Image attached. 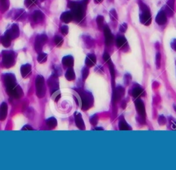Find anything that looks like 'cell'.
Instances as JSON below:
<instances>
[{
    "instance_id": "30",
    "label": "cell",
    "mask_w": 176,
    "mask_h": 170,
    "mask_svg": "<svg viewBox=\"0 0 176 170\" xmlns=\"http://www.w3.org/2000/svg\"><path fill=\"white\" fill-rule=\"evenodd\" d=\"M37 0H25V5L27 7H31L35 5Z\"/></svg>"
},
{
    "instance_id": "4",
    "label": "cell",
    "mask_w": 176,
    "mask_h": 170,
    "mask_svg": "<svg viewBox=\"0 0 176 170\" xmlns=\"http://www.w3.org/2000/svg\"><path fill=\"white\" fill-rule=\"evenodd\" d=\"M15 54L11 51L3 52L2 54V63L4 67L9 68L15 64Z\"/></svg>"
},
{
    "instance_id": "20",
    "label": "cell",
    "mask_w": 176,
    "mask_h": 170,
    "mask_svg": "<svg viewBox=\"0 0 176 170\" xmlns=\"http://www.w3.org/2000/svg\"><path fill=\"white\" fill-rule=\"evenodd\" d=\"M96 57H95L94 54H89L87 57L86 59H85V63H86V65L87 66H89V67L93 66L94 64L96 63Z\"/></svg>"
},
{
    "instance_id": "2",
    "label": "cell",
    "mask_w": 176,
    "mask_h": 170,
    "mask_svg": "<svg viewBox=\"0 0 176 170\" xmlns=\"http://www.w3.org/2000/svg\"><path fill=\"white\" fill-rule=\"evenodd\" d=\"M139 4H140V8L141 10V14L140 15V22L144 25L148 26L151 22V16L149 9L142 2H139Z\"/></svg>"
},
{
    "instance_id": "35",
    "label": "cell",
    "mask_w": 176,
    "mask_h": 170,
    "mask_svg": "<svg viewBox=\"0 0 176 170\" xmlns=\"http://www.w3.org/2000/svg\"><path fill=\"white\" fill-rule=\"evenodd\" d=\"M110 17L112 18V19L116 20L117 19V14L115 10H112L110 12Z\"/></svg>"
},
{
    "instance_id": "15",
    "label": "cell",
    "mask_w": 176,
    "mask_h": 170,
    "mask_svg": "<svg viewBox=\"0 0 176 170\" xmlns=\"http://www.w3.org/2000/svg\"><path fill=\"white\" fill-rule=\"evenodd\" d=\"M75 122L76 124V126L81 130H85V126L84 124V121H83L81 114L79 113H76L75 114Z\"/></svg>"
},
{
    "instance_id": "13",
    "label": "cell",
    "mask_w": 176,
    "mask_h": 170,
    "mask_svg": "<svg viewBox=\"0 0 176 170\" xmlns=\"http://www.w3.org/2000/svg\"><path fill=\"white\" fill-rule=\"evenodd\" d=\"M7 114H8V105L6 103L4 102L0 106V121L5 120Z\"/></svg>"
},
{
    "instance_id": "3",
    "label": "cell",
    "mask_w": 176,
    "mask_h": 170,
    "mask_svg": "<svg viewBox=\"0 0 176 170\" xmlns=\"http://www.w3.org/2000/svg\"><path fill=\"white\" fill-rule=\"evenodd\" d=\"M36 94L39 98H43L45 95L46 88L45 86V80L41 75H38L35 80Z\"/></svg>"
},
{
    "instance_id": "38",
    "label": "cell",
    "mask_w": 176,
    "mask_h": 170,
    "mask_svg": "<svg viewBox=\"0 0 176 170\" xmlns=\"http://www.w3.org/2000/svg\"><path fill=\"white\" fill-rule=\"evenodd\" d=\"M127 28V26L125 23H124V24H122L121 26L120 27V32H122V33H124V32L126 31V30Z\"/></svg>"
},
{
    "instance_id": "17",
    "label": "cell",
    "mask_w": 176,
    "mask_h": 170,
    "mask_svg": "<svg viewBox=\"0 0 176 170\" xmlns=\"http://www.w3.org/2000/svg\"><path fill=\"white\" fill-rule=\"evenodd\" d=\"M62 63H63L65 66H66V67H69V68L72 67L74 65L73 57L70 56V55L64 57L63 59H62Z\"/></svg>"
},
{
    "instance_id": "37",
    "label": "cell",
    "mask_w": 176,
    "mask_h": 170,
    "mask_svg": "<svg viewBox=\"0 0 176 170\" xmlns=\"http://www.w3.org/2000/svg\"><path fill=\"white\" fill-rule=\"evenodd\" d=\"M82 73H83V79H85L87 77L88 74H89V71H88V70H87V68H84L83 70Z\"/></svg>"
},
{
    "instance_id": "12",
    "label": "cell",
    "mask_w": 176,
    "mask_h": 170,
    "mask_svg": "<svg viewBox=\"0 0 176 170\" xmlns=\"http://www.w3.org/2000/svg\"><path fill=\"white\" fill-rule=\"evenodd\" d=\"M167 21V17L164 11L161 10L160 11L156 17V22L157 24L159 25H164L166 24Z\"/></svg>"
},
{
    "instance_id": "34",
    "label": "cell",
    "mask_w": 176,
    "mask_h": 170,
    "mask_svg": "<svg viewBox=\"0 0 176 170\" xmlns=\"http://www.w3.org/2000/svg\"><path fill=\"white\" fill-rule=\"evenodd\" d=\"M161 63V55L160 53H157L156 54V66L160 68Z\"/></svg>"
},
{
    "instance_id": "42",
    "label": "cell",
    "mask_w": 176,
    "mask_h": 170,
    "mask_svg": "<svg viewBox=\"0 0 176 170\" xmlns=\"http://www.w3.org/2000/svg\"><path fill=\"white\" fill-rule=\"evenodd\" d=\"M6 1V0H0V2H1V1Z\"/></svg>"
},
{
    "instance_id": "24",
    "label": "cell",
    "mask_w": 176,
    "mask_h": 170,
    "mask_svg": "<svg viewBox=\"0 0 176 170\" xmlns=\"http://www.w3.org/2000/svg\"><path fill=\"white\" fill-rule=\"evenodd\" d=\"M66 78L68 81H73L75 79V73L72 68H69L66 73Z\"/></svg>"
},
{
    "instance_id": "19",
    "label": "cell",
    "mask_w": 176,
    "mask_h": 170,
    "mask_svg": "<svg viewBox=\"0 0 176 170\" xmlns=\"http://www.w3.org/2000/svg\"><path fill=\"white\" fill-rule=\"evenodd\" d=\"M25 17V10H23V9H19V10H16L15 15H14V19L22 21L24 19Z\"/></svg>"
},
{
    "instance_id": "26",
    "label": "cell",
    "mask_w": 176,
    "mask_h": 170,
    "mask_svg": "<svg viewBox=\"0 0 176 170\" xmlns=\"http://www.w3.org/2000/svg\"><path fill=\"white\" fill-rule=\"evenodd\" d=\"M47 59H48V54L46 53H44V52H41V53L39 54L37 60V61L39 63H43L47 61Z\"/></svg>"
},
{
    "instance_id": "22",
    "label": "cell",
    "mask_w": 176,
    "mask_h": 170,
    "mask_svg": "<svg viewBox=\"0 0 176 170\" xmlns=\"http://www.w3.org/2000/svg\"><path fill=\"white\" fill-rule=\"evenodd\" d=\"M127 44V41L126 40V39L124 37L122 36H120L119 37L117 38L116 40V45L117 46L120 48H122L125 46V45Z\"/></svg>"
},
{
    "instance_id": "16",
    "label": "cell",
    "mask_w": 176,
    "mask_h": 170,
    "mask_svg": "<svg viewBox=\"0 0 176 170\" xmlns=\"http://www.w3.org/2000/svg\"><path fill=\"white\" fill-rule=\"evenodd\" d=\"M136 107L138 112L141 116L145 117V108L144 103L141 100H138L136 102Z\"/></svg>"
},
{
    "instance_id": "5",
    "label": "cell",
    "mask_w": 176,
    "mask_h": 170,
    "mask_svg": "<svg viewBox=\"0 0 176 170\" xmlns=\"http://www.w3.org/2000/svg\"><path fill=\"white\" fill-rule=\"evenodd\" d=\"M48 40V37L45 34H39L37 36L34 43V49L37 52H40L43 49V45Z\"/></svg>"
},
{
    "instance_id": "21",
    "label": "cell",
    "mask_w": 176,
    "mask_h": 170,
    "mask_svg": "<svg viewBox=\"0 0 176 170\" xmlns=\"http://www.w3.org/2000/svg\"><path fill=\"white\" fill-rule=\"evenodd\" d=\"M46 124L50 129H54L57 125V121L54 117H50L46 120Z\"/></svg>"
},
{
    "instance_id": "11",
    "label": "cell",
    "mask_w": 176,
    "mask_h": 170,
    "mask_svg": "<svg viewBox=\"0 0 176 170\" xmlns=\"http://www.w3.org/2000/svg\"><path fill=\"white\" fill-rule=\"evenodd\" d=\"M104 34H105V43L106 45H110L112 43L113 37L112 35L111 31L107 26H105L104 28Z\"/></svg>"
},
{
    "instance_id": "33",
    "label": "cell",
    "mask_w": 176,
    "mask_h": 170,
    "mask_svg": "<svg viewBox=\"0 0 176 170\" xmlns=\"http://www.w3.org/2000/svg\"><path fill=\"white\" fill-rule=\"evenodd\" d=\"M103 19H104L103 17H102V16H98V18H97L96 22H97V24H98V26L99 28H101L102 26H103Z\"/></svg>"
},
{
    "instance_id": "39",
    "label": "cell",
    "mask_w": 176,
    "mask_h": 170,
    "mask_svg": "<svg viewBox=\"0 0 176 170\" xmlns=\"http://www.w3.org/2000/svg\"><path fill=\"white\" fill-rule=\"evenodd\" d=\"M22 130H33V128L29 125H25L22 128Z\"/></svg>"
},
{
    "instance_id": "28",
    "label": "cell",
    "mask_w": 176,
    "mask_h": 170,
    "mask_svg": "<svg viewBox=\"0 0 176 170\" xmlns=\"http://www.w3.org/2000/svg\"><path fill=\"white\" fill-rule=\"evenodd\" d=\"M54 43L58 47L61 46L62 44H63V38L61 37L60 36H56L54 37Z\"/></svg>"
},
{
    "instance_id": "23",
    "label": "cell",
    "mask_w": 176,
    "mask_h": 170,
    "mask_svg": "<svg viewBox=\"0 0 176 170\" xmlns=\"http://www.w3.org/2000/svg\"><path fill=\"white\" fill-rule=\"evenodd\" d=\"M11 40H11L8 36H7L6 34H4V35L1 38V44L3 45L4 47L8 48L10 46L11 44Z\"/></svg>"
},
{
    "instance_id": "40",
    "label": "cell",
    "mask_w": 176,
    "mask_h": 170,
    "mask_svg": "<svg viewBox=\"0 0 176 170\" xmlns=\"http://www.w3.org/2000/svg\"><path fill=\"white\" fill-rule=\"evenodd\" d=\"M171 46L173 50H176V40H174L173 41V42L171 43Z\"/></svg>"
},
{
    "instance_id": "6",
    "label": "cell",
    "mask_w": 176,
    "mask_h": 170,
    "mask_svg": "<svg viewBox=\"0 0 176 170\" xmlns=\"http://www.w3.org/2000/svg\"><path fill=\"white\" fill-rule=\"evenodd\" d=\"M4 83L6 86V89H11L17 86V80L13 74H6L4 75Z\"/></svg>"
},
{
    "instance_id": "25",
    "label": "cell",
    "mask_w": 176,
    "mask_h": 170,
    "mask_svg": "<svg viewBox=\"0 0 176 170\" xmlns=\"http://www.w3.org/2000/svg\"><path fill=\"white\" fill-rule=\"evenodd\" d=\"M9 8V1L8 0H6L4 1L0 2V11L2 13H5Z\"/></svg>"
},
{
    "instance_id": "9",
    "label": "cell",
    "mask_w": 176,
    "mask_h": 170,
    "mask_svg": "<svg viewBox=\"0 0 176 170\" xmlns=\"http://www.w3.org/2000/svg\"><path fill=\"white\" fill-rule=\"evenodd\" d=\"M5 34L8 36L11 40H15L19 36V28L17 24H13L9 30H8Z\"/></svg>"
},
{
    "instance_id": "8",
    "label": "cell",
    "mask_w": 176,
    "mask_h": 170,
    "mask_svg": "<svg viewBox=\"0 0 176 170\" xmlns=\"http://www.w3.org/2000/svg\"><path fill=\"white\" fill-rule=\"evenodd\" d=\"M7 92L10 96H13L15 98H19L24 95L22 89L19 86H16L11 89H7Z\"/></svg>"
},
{
    "instance_id": "41",
    "label": "cell",
    "mask_w": 176,
    "mask_h": 170,
    "mask_svg": "<svg viewBox=\"0 0 176 170\" xmlns=\"http://www.w3.org/2000/svg\"><path fill=\"white\" fill-rule=\"evenodd\" d=\"M95 1H96V2H101L102 0H95Z\"/></svg>"
},
{
    "instance_id": "27",
    "label": "cell",
    "mask_w": 176,
    "mask_h": 170,
    "mask_svg": "<svg viewBox=\"0 0 176 170\" xmlns=\"http://www.w3.org/2000/svg\"><path fill=\"white\" fill-rule=\"evenodd\" d=\"M144 90L140 88H137L133 89V96L134 98H138L140 96L144 95Z\"/></svg>"
},
{
    "instance_id": "29",
    "label": "cell",
    "mask_w": 176,
    "mask_h": 170,
    "mask_svg": "<svg viewBox=\"0 0 176 170\" xmlns=\"http://www.w3.org/2000/svg\"><path fill=\"white\" fill-rule=\"evenodd\" d=\"M110 72L111 75H112V83L114 84V80H115V71L114 68H113V66L112 62L110 63Z\"/></svg>"
},
{
    "instance_id": "31",
    "label": "cell",
    "mask_w": 176,
    "mask_h": 170,
    "mask_svg": "<svg viewBox=\"0 0 176 170\" xmlns=\"http://www.w3.org/2000/svg\"><path fill=\"white\" fill-rule=\"evenodd\" d=\"M129 128V126L127 125V124L125 123L124 121H121V122L120 123V129L121 130H128Z\"/></svg>"
},
{
    "instance_id": "18",
    "label": "cell",
    "mask_w": 176,
    "mask_h": 170,
    "mask_svg": "<svg viewBox=\"0 0 176 170\" xmlns=\"http://www.w3.org/2000/svg\"><path fill=\"white\" fill-rule=\"evenodd\" d=\"M73 19V15L71 12H65L61 16V20L64 23H69Z\"/></svg>"
},
{
    "instance_id": "10",
    "label": "cell",
    "mask_w": 176,
    "mask_h": 170,
    "mask_svg": "<svg viewBox=\"0 0 176 170\" xmlns=\"http://www.w3.org/2000/svg\"><path fill=\"white\" fill-rule=\"evenodd\" d=\"M32 73V66L30 64L27 63L25 65H23L21 67V75L22 77L24 79H26L31 75Z\"/></svg>"
},
{
    "instance_id": "14",
    "label": "cell",
    "mask_w": 176,
    "mask_h": 170,
    "mask_svg": "<svg viewBox=\"0 0 176 170\" xmlns=\"http://www.w3.org/2000/svg\"><path fill=\"white\" fill-rule=\"evenodd\" d=\"M32 19L37 24L42 22L44 19L43 13L40 10H35L32 14Z\"/></svg>"
},
{
    "instance_id": "1",
    "label": "cell",
    "mask_w": 176,
    "mask_h": 170,
    "mask_svg": "<svg viewBox=\"0 0 176 170\" xmlns=\"http://www.w3.org/2000/svg\"><path fill=\"white\" fill-rule=\"evenodd\" d=\"M87 4V0H83L82 3L78 2L70 1L68 4V7L71 8L72 14L73 15V19H75L76 22L81 21L84 16L85 7Z\"/></svg>"
},
{
    "instance_id": "32",
    "label": "cell",
    "mask_w": 176,
    "mask_h": 170,
    "mask_svg": "<svg viewBox=\"0 0 176 170\" xmlns=\"http://www.w3.org/2000/svg\"><path fill=\"white\" fill-rule=\"evenodd\" d=\"M68 26H63L61 28V32L63 35H66L68 33Z\"/></svg>"
},
{
    "instance_id": "36",
    "label": "cell",
    "mask_w": 176,
    "mask_h": 170,
    "mask_svg": "<svg viewBox=\"0 0 176 170\" xmlns=\"http://www.w3.org/2000/svg\"><path fill=\"white\" fill-rule=\"evenodd\" d=\"M103 58H104V59H105V61L106 62H108V63H110V62H112V61H111L110 56V55H109L108 53H107V52H105V53L104 54Z\"/></svg>"
},
{
    "instance_id": "7",
    "label": "cell",
    "mask_w": 176,
    "mask_h": 170,
    "mask_svg": "<svg viewBox=\"0 0 176 170\" xmlns=\"http://www.w3.org/2000/svg\"><path fill=\"white\" fill-rule=\"evenodd\" d=\"M48 84L49 85L52 93H54L55 91L58 90V89H59V80H58L57 75L54 74L51 76L48 79Z\"/></svg>"
}]
</instances>
